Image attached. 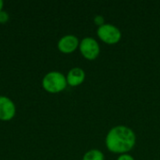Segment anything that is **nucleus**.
I'll return each mask as SVG.
<instances>
[{
  "label": "nucleus",
  "instance_id": "obj_1",
  "mask_svg": "<svg viewBox=\"0 0 160 160\" xmlns=\"http://www.w3.org/2000/svg\"><path fill=\"white\" fill-rule=\"evenodd\" d=\"M136 144V135L134 131L126 126H116L112 128L106 136V146L114 154H128Z\"/></svg>",
  "mask_w": 160,
  "mask_h": 160
},
{
  "label": "nucleus",
  "instance_id": "obj_2",
  "mask_svg": "<svg viewBox=\"0 0 160 160\" xmlns=\"http://www.w3.org/2000/svg\"><path fill=\"white\" fill-rule=\"evenodd\" d=\"M67 84V77L58 71H51L47 73L42 80V86L44 90L52 94L62 92L66 89Z\"/></svg>",
  "mask_w": 160,
  "mask_h": 160
},
{
  "label": "nucleus",
  "instance_id": "obj_3",
  "mask_svg": "<svg viewBox=\"0 0 160 160\" xmlns=\"http://www.w3.org/2000/svg\"><path fill=\"white\" fill-rule=\"evenodd\" d=\"M98 37L105 43L112 45L121 40L122 33L118 27L111 23H105L98 28Z\"/></svg>",
  "mask_w": 160,
  "mask_h": 160
},
{
  "label": "nucleus",
  "instance_id": "obj_4",
  "mask_svg": "<svg viewBox=\"0 0 160 160\" xmlns=\"http://www.w3.org/2000/svg\"><path fill=\"white\" fill-rule=\"evenodd\" d=\"M79 48L82 56L87 60H95L100 53V47L98 42L91 37L82 38L80 42Z\"/></svg>",
  "mask_w": 160,
  "mask_h": 160
},
{
  "label": "nucleus",
  "instance_id": "obj_5",
  "mask_svg": "<svg viewBox=\"0 0 160 160\" xmlns=\"http://www.w3.org/2000/svg\"><path fill=\"white\" fill-rule=\"evenodd\" d=\"M16 113V107L13 101L4 96H0V120L9 121Z\"/></svg>",
  "mask_w": 160,
  "mask_h": 160
},
{
  "label": "nucleus",
  "instance_id": "obj_6",
  "mask_svg": "<svg viewBox=\"0 0 160 160\" xmlns=\"http://www.w3.org/2000/svg\"><path fill=\"white\" fill-rule=\"evenodd\" d=\"M80 46L78 38L74 35H66L62 37L57 44L59 51L63 53H71Z\"/></svg>",
  "mask_w": 160,
  "mask_h": 160
},
{
  "label": "nucleus",
  "instance_id": "obj_7",
  "mask_svg": "<svg viewBox=\"0 0 160 160\" xmlns=\"http://www.w3.org/2000/svg\"><path fill=\"white\" fill-rule=\"evenodd\" d=\"M85 80V72L81 68H71L67 75L68 84L70 86H79Z\"/></svg>",
  "mask_w": 160,
  "mask_h": 160
},
{
  "label": "nucleus",
  "instance_id": "obj_8",
  "mask_svg": "<svg viewBox=\"0 0 160 160\" xmlns=\"http://www.w3.org/2000/svg\"><path fill=\"white\" fill-rule=\"evenodd\" d=\"M82 160H104V155L98 149H91L84 154Z\"/></svg>",
  "mask_w": 160,
  "mask_h": 160
},
{
  "label": "nucleus",
  "instance_id": "obj_9",
  "mask_svg": "<svg viewBox=\"0 0 160 160\" xmlns=\"http://www.w3.org/2000/svg\"><path fill=\"white\" fill-rule=\"evenodd\" d=\"M94 22H95V23L98 27L101 26V25H103V24H105V19H104V17L102 15H97V16H95Z\"/></svg>",
  "mask_w": 160,
  "mask_h": 160
},
{
  "label": "nucleus",
  "instance_id": "obj_10",
  "mask_svg": "<svg viewBox=\"0 0 160 160\" xmlns=\"http://www.w3.org/2000/svg\"><path fill=\"white\" fill-rule=\"evenodd\" d=\"M9 19V16H8V13L7 11H0V23H5L8 21Z\"/></svg>",
  "mask_w": 160,
  "mask_h": 160
},
{
  "label": "nucleus",
  "instance_id": "obj_11",
  "mask_svg": "<svg viewBox=\"0 0 160 160\" xmlns=\"http://www.w3.org/2000/svg\"><path fill=\"white\" fill-rule=\"evenodd\" d=\"M117 160H135L134 158L128 154H124V155H120Z\"/></svg>",
  "mask_w": 160,
  "mask_h": 160
},
{
  "label": "nucleus",
  "instance_id": "obj_12",
  "mask_svg": "<svg viewBox=\"0 0 160 160\" xmlns=\"http://www.w3.org/2000/svg\"><path fill=\"white\" fill-rule=\"evenodd\" d=\"M3 6H4V2H3L2 0H0V11H2Z\"/></svg>",
  "mask_w": 160,
  "mask_h": 160
}]
</instances>
